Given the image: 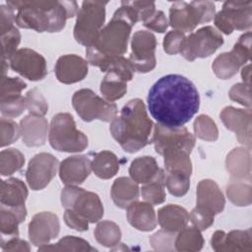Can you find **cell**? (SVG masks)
I'll use <instances>...</instances> for the list:
<instances>
[{
	"label": "cell",
	"instance_id": "1",
	"mask_svg": "<svg viewBox=\"0 0 252 252\" xmlns=\"http://www.w3.org/2000/svg\"><path fill=\"white\" fill-rule=\"evenodd\" d=\"M147 100L153 118L168 128L182 127L198 112L200 106L195 85L177 74L159 78L150 89Z\"/></svg>",
	"mask_w": 252,
	"mask_h": 252
},
{
	"label": "cell",
	"instance_id": "2",
	"mask_svg": "<svg viewBox=\"0 0 252 252\" xmlns=\"http://www.w3.org/2000/svg\"><path fill=\"white\" fill-rule=\"evenodd\" d=\"M16 13V24L23 29L37 32H58L65 28L66 21L78 11L75 1H7Z\"/></svg>",
	"mask_w": 252,
	"mask_h": 252
},
{
	"label": "cell",
	"instance_id": "3",
	"mask_svg": "<svg viewBox=\"0 0 252 252\" xmlns=\"http://www.w3.org/2000/svg\"><path fill=\"white\" fill-rule=\"evenodd\" d=\"M110 133L121 148L130 154L140 151L152 143L154 123L140 98L129 100L110 124Z\"/></svg>",
	"mask_w": 252,
	"mask_h": 252
},
{
	"label": "cell",
	"instance_id": "4",
	"mask_svg": "<svg viewBox=\"0 0 252 252\" xmlns=\"http://www.w3.org/2000/svg\"><path fill=\"white\" fill-rule=\"evenodd\" d=\"M135 24L136 21L129 8L121 4L111 21L102 28L95 43L90 47L105 57L122 56L127 51L129 36Z\"/></svg>",
	"mask_w": 252,
	"mask_h": 252
},
{
	"label": "cell",
	"instance_id": "5",
	"mask_svg": "<svg viewBox=\"0 0 252 252\" xmlns=\"http://www.w3.org/2000/svg\"><path fill=\"white\" fill-rule=\"evenodd\" d=\"M50 146L59 152L78 153L88 147V137L76 128L70 113H57L51 119L48 132Z\"/></svg>",
	"mask_w": 252,
	"mask_h": 252
},
{
	"label": "cell",
	"instance_id": "6",
	"mask_svg": "<svg viewBox=\"0 0 252 252\" xmlns=\"http://www.w3.org/2000/svg\"><path fill=\"white\" fill-rule=\"evenodd\" d=\"M215 13L216 6L212 1H176L170 6L168 24L175 31L190 32L198 25L212 21Z\"/></svg>",
	"mask_w": 252,
	"mask_h": 252
},
{
	"label": "cell",
	"instance_id": "7",
	"mask_svg": "<svg viewBox=\"0 0 252 252\" xmlns=\"http://www.w3.org/2000/svg\"><path fill=\"white\" fill-rule=\"evenodd\" d=\"M107 2L84 1L77 13L74 27V37L77 42L87 47L93 46L105 21V6Z\"/></svg>",
	"mask_w": 252,
	"mask_h": 252
},
{
	"label": "cell",
	"instance_id": "8",
	"mask_svg": "<svg viewBox=\"0 0 252 252\" xmlns=\"http://www.w3.org/2000/svg\"><path fill=\"white\" fill-rule=\"evenodd\" d=\"M61 203L89 222H97L103 216V206L97 194L76 185H66L61 191Z\"/></svg>",
	"mask_w": 252,
	"mask_h": 252
},
{
	"label": "cell",
	"instance_id": "9",
	"mask_svg": "<svg viewBox=\"0 0 252 252\" xmlns=\"http://www.w3.org/2000/svg\"><path fill=\"white\" fill-rule=\"evenodd\" d=\"M72 104L78 115L86 122L95 119L110 122L117 114L115 103L98 96L90 89L77 91L73 94Z\"/></svg>",
	"mask_w": 252,
	"mask_h": 252
},
{
	"label": "cell",
	"instance_id": "10",
	"mask_svg": "<svg viewBox=\"0 0 252 252\" xmlns=\"http://www.w3.org/2000/svg\"><path fill=\"white\" fill-rule=\"evenodd\" d=\"M223 43L220 32L212 26H206L185 37L180 54L188 61L211 56Z\"/></svg>",
	"mask_w": 252,
	"mask_h": 252
},
{
	"label": "cell",
	"instance_id": "11",
	"mask_svg": "<svg viewBox=\"0 0 252 252\" xmlns=\"http://www.w3.org/2000/svg\"><path fill=\"white\" fill-rule=\"evenodd\" d=\"M215 26L225 34L234 30H249L252 26V1H226L214 17Z\"/></svg>",
	"mask_w": 252,
	"mask_h": 252
},
{
	"label": "cell",
	"instance_id": "12",
	"mask_svg": "<svg viewBox=\"0 0 252 252\" xmlns=\"http://www.w3.org/2000/svg\"><path fill=\"white\" fill-rule=\"evenodd\" d=\"M151 142L160 156L172 151H184L191 154L195 146V137L183 126L168 128L157 123L154 126Z\"/></svg>",
	"mask_w": 252,
	"mask_h": 252
},
{
	"label": "cell",
	"instance_id": "13",
	"mask_svg": "<svg viewBox=\"0 0 252 252\" xmlns=\"http://www.w3.org/2000/svg\"><path fill=\"white\" fill-rule=\"evenodd\" d=\"M157 47L156 36L148 31L136 32L131 40V53L129 61L135 72L148 73L156 67L155 51Z\"/></svg>",
	"mask_w": 252,
	"mask_h": 252
},
{
	"label": "cell",
	"instance_id": "14",
	"mask_svg": "<svg viewBox=\"0 0 252 252\" xmlns=\"http://www.w3.org/2000/svg\"><path fill=\"white\" fill-rule=\"evenodd\" d=\"M59 169L58 159L51 154L39 153L29 162L26 179L32 190L37 191L45 188Z\"/></svg>",
	"mask_w": 252,
	"mask_h": 252
},
{
	"label": "cell",
	"instance_id": "15",
	"mask_svg": "<svg viewBox=\"0 0 252 252\" xmlns=\"http://www.w3.org/2000/svg\"><path fill=\"white\" fill-rule=\"evenodd\" d=\"M9 65L12 70L30 81L42 80L47 74L44 57L30 48L18 49L9 58Z\"/></svg>",
	"mask_w": 252,
	"mask_h": 252
},
{
	"label": "cell",
	"instance_id": "16",
	"mask_svg": "<svg viewBox=\"0 0 252 252\" xmlns=\"http://www.w3.org/2000/svg\"><path fill=\"white\" fill-rule=\"evenodd\" d=\"M60 231L58 217L50 212L35 214L29 223V238L35 246L48 244L56 238Z\"/></svg>",
	"mask_w": 252,
	"mask_h": 252
},
{
	"label": "cell",
	"instance_id": "17",
	"mask_svg": "<svg viewBox=\"0 0 252 252\" xmlns=\"http://www.w3.org/2000/svg\"><path fill=\"white\" fill-rule=\"evenodd\" d=\"M220 117L224 126L235 133L238 142L251 149V109L226 106L221 110Z\"/></svg>",
	"mask_w": 252,
	"mask_h": 252
},
{
	"label": "cell",
	"instance_id": "18",
	"mask_svg": "<svg viewBox=\"0 0 252 252\" xmlns=\"http://www.w3.org/2000/svg\"><path fill=\"white\" fill-rule=\"evenodd\" d=\"M250 55V50L235 43L231 51L221 53L214 60L212 69L218 78L221 80L230 79L241 66L249 61Z\"/></svg>",
	"mask_w": 252,
	"mask_h": 252
},
{
	"label": "cell",
	"instance_id": "19",
	"mask_svg": "<svg viewBox=\"0 0 252 252\" xmlns=\"http://www.w3.org/2000/svg\"><path fill=\"white\" fill-rule=\"evenodd\" d=\"M211 245L217 252H251L252 231L250 228L245 230H231L228 233L222 230H217L212 236Z\"/></svg>",
	"mask_w": 252,
	"mask_h": 252
},
{
	"label": "cell",
	"instance_id": "20",
	"mask_svg": "<svg viewBox=\"0 0 252 252\" xmlns=\"http://www.w3.org/2000/svg\"><path fill=\"white\" fill-rule=\"evenodd\" d=\"M88 61L76 54H66L58 58L55 64V76L63 84L82 81L88 74Z\"/></svg>",
	"mask_w": 252,
	"mask_h": 252
},
{
	"label": "cell",
	"instance_id": "21",
	"mask_svg": "<svg viewBox=\"0 0 252 252\" xmlns=\"http://www.w3.org/2000/svg\"><path fill=\"white\" fill-rule=\"evenodd\" d=\"M92 171V161L87 156H72L59 164V176L65 185L83 183Z\"/></svg>",
	"mask_w": 252,
	"mask_h": 252
},
{
	"label": "cell",
	"instance_id": "22",
	"mask_svg": "<svg viewBox=\"0 0 252 252\" xmlns=\"http://www.w3.org/2000/svg\"><path fill=\"white\" fill-rule=\"evenodd\" d=\"M196 206L211 212L215 216L221 213L225 200L219 185L212 179H203L197 185Z\"/></svg>",
	"mask_w": 252,
	"mask_h": 252
},
{
	"label": "cell",
	"instance_id": "23",
	"mask_svg": "<svg viewBox=\"0 0 252 252\" xmlns=\"http://www.w3.org/2000/svg\"><path fill=\"white\" fill-rule=\"evenodd\" d=\"M23 143L27 147H40L45 144L49 126L43 116L29 114L20 122Z\"/></svg>",
	"mask_w": 252,
	"mask_h": 252
},
{
	"label": "cell",
	"instance_id": "24",
	"mask_svg": "<svg viewBox=\"0 0 252 252\" xmlns=\"http://www.w3.org/2000/svg\"><path fill=\"white\" fill-rule=\"evenodd\" d=\"M129 223L141 231H151L157 226V217L154 207L149 202L135 201L127 207Z\"/></svg>",
	"mask_w": 252,
	"mask_h": 252
},
{
	"label": "cell",
	"instance_id": "25",
	"mask_svg": "<svg viewBox=\"0 0 252 252\" xmlns=\"http://www.w3.org/2000/svg\"><path fill=\"white\" fill-rule=\"evenodd\" d=\"M158 220L162 229L176 233L187 226L189 214L184 208L169 204L158 210Z\"/></svg>",
	"mask_w": 252,
	"mask_h": 252
},
{
	"label": "cell",
	"instance_id": "26",
	"mask_svg": "<svg viewBox=\"0 0 252 252\" xmlns=\"http://www.w3.org/2000/svg\"><path fill=\"white\" fill-rule=\"evenodd\" d=\"M225 166L231 178L251 181L250 149H233L226 157Z\"/></svg>",
	"mask_w": 252,
	"mask_h": 252
},
{
	"label": "cell",
	"instance_id": "27",
	"mask_svg": "<svg viewBox=\"0 0 252 252\" xmlns=\"http://www.w3.org/2000/svg\"><path fill=\"white\" fill-rule=\"evenodd\" d=\"M164 173V170L158 167L157 160L150 156L135 158L129 167V174L131 178L135 182L141 184L151 182Z\"/></svg>",
	"mask_w": 252,
	"mask_h": 252
},
{
	"label": "cell",
	"instance_id": "28",
	"mask_svg": "<svg viewBox=\"0 0 252 252\" xmlns=\"http://www.w3.org/2000/svg\"><path fill=\"white\" fill-rule=\"evenodd\" d=\"M27 217V209L21 207H6L1 205L0 208V230L1 239H8L19 236V224L25 220Z\"/></svg>",
	"mask_w": 252,
	"mask_h": 252
},
{
	"label": "cell",
	"instance_id": "29",
	"mask_svg": "<svg viewBox=\"0 0 252 252\" xmlns=\"http://www.w3.org/2000/svg\"><path fill=\"white\" fill-rule=\"evenodd\" d=\"M111 198L114 204L120 209L127 207L139 198V186L132 178L119 177L111 186Z\"/></svg>",
	"mask_w": 252,
	"mask_h": 252
},
{
	"label": "cell",
	"instance_id": "30",
	"mask_svg": "<svg viewBox=\"0 0 252 252\" xmlns=\"http://www.w3.org/2000/svg\"><path fill=\"white\" fill-rule=\"evenodd\" d=\"M28 197L26 184L18 178H9L1 180L0 201L1 205L6 207L25 206Z\"/></svg>",
	"mask_w": 252,
	"mask_h": 252
},
{
	"label": "cell",
	"instance_id": "31",
	"mask_svg": "<svg viewBox=\"0 0 252 252\" xmlns=\"http://www.w3.org/2000/svg\"><path fill=\"white\" fill-rule=\"evenodd\" d=\"M92 170L98 178H112L119 170L118 158L115 154L110 151H101L94 157Z\"/></svg>",
	"mask_w": 252,
	"mask_h": 252
},
{
	"label": "cell",
	"instance_id": "32",
	"mask_svg": "<svg viewBox=\"0 0 252 252\" xmlns=\"http://www.w3.org/2000/svg\"><path fill=\"white\" fill-rule=\"evenodd\" d=\"M127 92V81L115 72L108 71L100 83V93L104 99L115 101Z\"/></svg>",
	"mask_w": 252,
	"mask_h": 252
},
{
	"label": "cell",
	"instance_id": "33",
	"mask_svg": "<svg viewBox=\"0 0 252 252\" xmlns=\"http://www.w3.org/2000/svg\"><path fill=\"white\" fill-rule=\"evenodd\" d=\"M204 238L195 226H185L175 237L174 248L180 252H195L203 248Z\"/></svg>",
	"mask_w": 252,
	"mask_h": 252
},
{
	"label": "cell",
	"instance_id": "34",
	"mask_svg": "<svg viewBox=\"0 0 252 252\" xmlns=\"http://www.w3.org/2000/svg\"><path fill=\"white\" fill-rule=\"evenodd\" d=\"M226 195L235 206H249L251 204V181L230 178L226 186Z\"/></svg>",
	"mask_w": 252,
	"mask_h": 252
},
{
	"label": "cell",
	"instance_id": "35",
	"mask_svg": "<svg viewBox=\"0 0 252 252\" xmlns=\"http://www.w3.org/2000/svg\"><path fill=\"white\" fill-rule=\"evenodd\" d=\"M189 156L190 154L184 151H172L165 153L162 156L165 171L191 176L192 162Z\"/></svg>",
	"mask_w": 252,
	"mask_h": 252
},
{
	"label": "cell",
	"instance_id": "36",
	"mask_svg": "<svg viewBox=\"0 0 252 252\" xmlns=\"http://www.w3.org/2000/svg\"><path fill=\"white\" fill-rule=\"evenodd\" d=\"M96 241L104 247L112 248L118 245L121 239V231L115 222L111 220H101L94 229Z\"/></svg>",
	"mask_w": 252,
	"mask_h": 252
},
{
	"label": "cell",
	"instance_id": "37",
	"mask_svg": "<svg viewBox=\"0 0 252 252\" xmlns=\"http://www.w3.org/2000/svg\"><path fill=\"white\" fill-rule=\"evenodd\" d=\"M38 251H96L91 244L80 237L67 235L61 238L57 243L46 244L38 247Z\"/></svg>",
	"mask_w": 252,
	"mask_h": 252
},
{
	"label": "cell",
	"instance_id": "38",
	"mask_svg": "<svg viewBox=\"0 0 252 252\" xmlns=\"http://www.w3.org/2000/svg\"><path fill=\"white\" fill-rule=\"evenodd\" d=\"M25 163L24 155L17 149L2 150L0 154V172L2 176L12 175L19 171Z\"/></svg>",
	"mask_w": 252,
	"mask_h": 252
},
{
	"label": "cell",
	"instance_id": "39",
	"mask_svg": "<svg viewBox=\"0 0 252 252\" xmlns=\"http://www.w3.org/2000/svg\"><path fill=\"white\" fill-rule=\"evenodd\" d=\"M164 179L165 173L142 186L141 194L146 202H149L152 205H158L165 201Z\"/></svg>",
	"mask_w": 252,
	"mask_h": 252
},
{
	"label": "cell",
	"instance_id": "40",
	"mask_svg": "<svg viewBox=\"0 0 252 252\" xmlns=\"http://www.w3.org/2000/svg\"><path fill=\"white\" fill-rule=\"evenodd\" d=\"M195 135L207 142H215L219 138V130L215 121L208 115H199L194 121Z\"/></svg>",
	"mask_w": 252,
	"mask_h": 252
},
{
	"label": "cell",
	"instance_id": "41",
	"mask_svg": "<svg viewBox=\"0 0 252 252\" xmlns=\"http://www.w3.org/2000/svg\"><path fill=\"white\" fill-rule=\"evenodd\" d=\"M164 185L171 195L175 197H182L189 190L190 176L182 173L165 171Z\"/></svg>",
	"mask_w": 252,
	"mask_h": 252
},
{
	"label": "cell",
	"instance_id": "42",
	"mask_svg": "<svg viewBox=\"0 0 252 252\" xmlns=\"http://www.w3.org/2000/svg\"><path fill=\"white\" fill-rule=\"evenodd\" d=\"M26 106L30 114L36 116H44L48 111V104L42 94L36 89L30 90L26 96Z\"/></svg>",
	"mask_w": 252,
	"mask_h": 252
},
{
	"label": "cell",
	"instance_id": "43",
	"mask_svg": "<svg viewBox=\"0 0 252 252\" xmlns=\"http://www.w3.org/2000/svg\"><path fill=\"white\" fill-rule=\"evenodd\" d=\"M21 41L19 30L14 26L12 29L1 34V59L9 60V58L18 50L17 47Z\"/></svg>",
	"mask_w": 252,
	"mask_h": 252
},
{
	"label": "cell",
	"instance_id": "44",
	"mask_svg": "<svg viewBox=\"0 0 252 252\" xmlns=\"http://www.w3.org/2000/svg\"><path fill=\"white\" fill-rule=\"evenodd\" d=\"M21 136L20 126L10 118L0 119V146L6 147L16 142Z\"/></svg>",
	"mask_w": 252,
	"mask_h": 252
},
{
	"label": "cell",
	"instance_id": "45",
	"mask_svg": "<svg viewBox=\"0 0 252 252\" xmlns=\"http://www.w3.org/2000/svg\"><path fill=\"white\" fill-rule=\"evenodd\" d=\"M26 88L27 84L20 78H9L7 76L1 77L0 100L22 95L21 93Z\"/></svg>",
	"mask_w": 252,
	"mask_h": 252
},
{
	"label": "cell",
	"instance_id": "46",
	"mask_svg": "<svg viewBox=\"0 0 252 252\" xmlns=\"http://www.w3.org/2000/svg\"><path fill=\"white\" fill-rule=\"evenodd\" d=\"M26 108V99L23 95L0 100L1 113L8 118H14L21 115Z\"/></svg>",
	"mask_w": 252,
	"mask_h": 252
},
{
	"label": "cell",
	"instance_id": "47",
	"mask_svg": "<svg viewBox=\"0 0 252 252\" xmlns=\"http://www.w3.org/2000/svg\"><path fill=\"white\" fill-rule=\"evenodd\" d=\"M175 233L161 229L151 235L149 241L156 251H172L175 249Z\"/></svg>",
	"mask_w": 252,
	"mask_h": 252
},
{
	"label": "cell",
	"instance_id": "48",
	"mask_svg": "<svg viewBox=\"0 0 252 252\" xmlns=\"http://www.w3.org/2000/svg\"><path fill=\"white\" fill-rule=\"evenodd\" d=\"M215 220V215L209 211H206L198 206H196L189 214V220L193 225L198 228L200 231L206 230L209 228Z\"/></svg>",
	"mask_w": 252,
	"mask_h": 252
},
{
	"label": "cell",
	"instance_id": "49",
	"mask_svg": "<svg viewBox=\"0 0 252 252\" xmlns=\"http://www.w3.org/2000/svg\"><path fill=\"white\" fill-rule=\"evenodd\" d=\"M185 33L179 31H170L166 33L163 38V50L167 54H177L180 53L183 41L185 39Z\"/></svg>",
	"mask_w": 252,
	"mask_h": 252
},
{
	"label": "cell",
	"instance_id": "50",
	"mask_svg": "<svg viewBox=\"0 0 252 252\" xmlns=\"http://www.w3.org/2000/svg\"><path fill=\"white\" fill-rule=\"evenodd\" d=\"M229 98L236 101L248 108L251 107V96H250V85L244 83H238L231 87L228 92Z\"/></svg>",
	"mask_w": 252,
	"mask_h": 252
},
{
	"label": "cell",
	"instance_id": "51",
	"mask_svg": "<svg viewBox=\"0 0 252 252\" xmlns=\"http://www.w3.org/2000/svg\"><path fill=\"white\" fill-rule=\"evenodd\" d=\"M129 4L136 12L138 22H146L156 12V6L154 2L129 1Z\"/></svg>",
	"mask_w": 252,
	"mask_h": 252
},
{
	"label": "cell",
	"instance_id": "52",
	"mask_svg": "<svg viewBox=\"0 0 252 252\" xmlns=\"http://www.w3.org/2000/svg\"><path fill=\"white\" fill-rule=\"evenodd\" d=\"M144 26L149 30L161 33L166 31L168 21L162 11H156L146 22H144Z\"/></svg>",
	"mask_w": 252,
	"mask_h": 252
},
{
	"label": "cell",
	"instance_id": "53",
	"mask_svg": "<svg viewBox=\"0 0 252 252\" xmlns=\"http://www.w3.org/2000/svg\"><path fill=\"white\" fill-rule=\"evenodd\" d=\"M64 220L69 227L78 231H86L89 228V220H87L70 209L65 210Z\"/></svg>",
	"mask_w": 252,
	"mask_h": 252
},
{
	"label": "cell",
	"instance_id": "54",
	"mask_svg": "<svg viewBox=\"0 0 252 252\" xmlns=\"http://www.w3.org/2000/svg\"><path fill=\"white\" fill-rule=\"evenodd\" d=\"M15 9L10 5L0 6V33H4L14 27V22L16 20Z\"/></svg>",
	"mask_w": 252,
	"mask_h": 252
},
{
	"label": "cell",
	"instance_id": "55",
	"mask_svg": "<svg viewBox=\"0 0 252 252\" xmlns=\"http://www.w3.org/2000/svg\"><path fill=\"white\" fill-rule=\"evenodd\" d=\"M1 249L3 251H24L28 252L31 250V247L29 243L21 238L19 236H14L8 239H1Z\"/></svg>",
	"mask_w": 252,
	"mask_h": 252
},
{
	"label": "cell",
	"instance_id": "56",
	"mask_svg": "<svg viewBox=\"0 0 252 252\" xmlns=\"http://www.w3.org/2000/svg\"><path fill=\"white\" fill-rule=\"evenodd\" d=\"M251 75V72H250V65H246L242 68V71H241V77H242V80H243V83L244 84H247V85H250V76Z\"/></svg>",
	"mask_w": 252,
	"mask_h": 252
},
{
	"label": "cell",
	"instance_id": "57",
	"mask_svg": "<svg viewBox=\"0 0 252 252\" xmlns=\"http://www.w3.org/2000/svg\"><path fill=\"white\" fill-rule=\"evenodd\" d=\"M1 61H2V77H3V76H6V73L8 71V63H7V60L1 59Z\"/></svg>",
	"mask_w": 252,
	"mask_h": 252
}]
</instances>
